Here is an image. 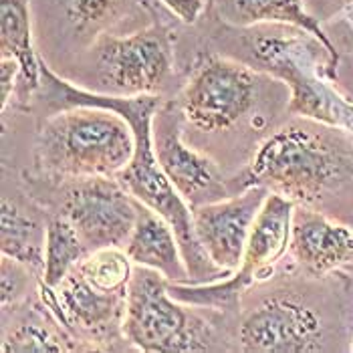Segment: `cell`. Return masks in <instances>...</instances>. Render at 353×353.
Masks as SVG:
<instances>
[{
    "instance_id": "cell-24",
    "label": "cell",
    "mask_w": 353,
    "mask_h": 353,
    "mask_svg": "<svg viewBox=\"0 0 353 353\" xmlns=\"http://www.w3.org/2000/svg\"><path fill=\"white\" fill-rule=\"evenodd\" d=\"M21 65L12 57H0V108L6 109L8 101L14 97L17 81H19Z\"/></svg>"
},
{
    "instance_id": "cell-18",
    "label": "cell",
    "mask_w": 353,
    "mask_h": 353,
    "mask_svg": "<svg viewBox=\"0 0 353 353\" xmlns=\"http://www.w3.org/2000/svg\"><path fill=\"white\" fill-rule=\"evenodd\" d=\"M0 214V250L2 256L23 263L30 271H43L45 263V239L43 228L34 218L27 214L17 202L2 198Z\"/></svg>"
},
{
    "instance_id": "cell-13",
    "label": "cell",
    "mask_w": 353,
    "mask_h": 353,
    "mask_svg": "<svg viewBox=\"0 0 353 353\" xmlns=\"http://www.w3.org/2000/svg\"><path fill=\"white\" fill-rule=\"evenodd\" d=\"M269 194L263 186H250L192 208L196 239L222 271L234 272L241 267L250 230Z\"/></svg>"
},
{
    "instance_id": "cell-16",
    "label": "cell",
    "mask_w": 353,
    "mask_h": 353,
    "mask_svg": "<svg viewBox=\"0 0 353 353\" xmlns=\"http://www.w3.org/2000/svg\"><path fill=\"white\" fill-rule=\"evenodd\" d=\"M0 57L19 61L14 95L25 103L41 89V57L32 47L28 0H0Z\"/></svg>"
},
{
    "instance_id": "cell-12",
    "label": "cell",
    "mask_w": 353,
    "mask_h": 353,
    "mask_svg": "<svg viewBox=\"0 0 353 353\" xmlns=\"http://www.w3.org/2000/svg\"><path fill=\"white\" fill-rule=\"evenodd\" d=\"M239 343L248 353H315L325 350V329L301 301L271 297L246 313Z\"/></svg>"
},
{
    "instance_id": "cell-14",
    "label": "cell",
    "mask_w": 353,
    "mask_h": 353,
    "mask_svg": "<svg viewBox=\"0 0 353 353\" xmlns=\"http://www.w3.org/2000/svg\"><path fill=\"white\" fill-rule=\"evenodd\" d=\"M289 250L301 269L325 276L353 265V226L331 220L313 206H295Z\"/></svg>"
},
{
    "instance_id": "cell-11",
    "label": "cell",
    "mask_w": 353,
    "mask_h": 353,
    "mask_svg": "<svg viewBox=\"0 0 353 353\" xmlns=\"http://www.w3.org/2000/svg\"><path fill=\"white\" fill-rule=\"evenodd\" d=\"M184 121L186 119L178 101L162 103L154 115L152 125L154 152L172 186L188 202L190 208H196L200 204L230 196V190L222 182L216 163L184 141Z\"/></svg>"
},
{
    "instance_id": "cell-4",
    "label": "cell",
    "mask_w": 353,
    "mask_h": 353,
    "mask_svg": "<svg viewBox=\"0 0 353 353\" xmlns=\"http://www.w3.org/2000/svg\"><path fill=\"white\" fill-rule=\"evenodd\" d=\"M123 339L139 352L188 353L214 347V331L192 311V305L174 299L162 272L136 267L125 297Z\"/></svg>"
},
{
    "instance_id": "cell-10",
    "label": "cell",
    "mask_w": 353,
    "mask_h": 353,
    "mask_svg": "<svg viewBox=\"0 0 353 353\" xmlns=\"http://www.w3.org/2000/svg\"><path fill=\"white\" fill-rule=\"evenodd\" d=\"M59 214L77 228L89 250L125 246L137 222L139 200L117 178H81L71 180Z\"/></svg>"
},
{
    "instance_id": "cell-7",
    "label": "cell",
    "mask_w": 353,
    "mask_h": 353,
    "mask_svg": "<svg viewBox=\"0 0 353 353\" xmlns=\"http://www.w3.org/2000/svg\"><path fill=\"white\" fill-rule=\"evenodd\" d=\"M261 75L243 63L204 54L196 61L178 105L186 123L198 132L230 130L252 109Z\"/></svg>"
},
{
    "instance_id": "cell-23",
    "label": "cell",
    "mask_w": 353,
    "mask_h": 353,
    "mask_svg": "<svg viewBox=\"0 0 353 353\" xmlns=\"http://www.w3.org/2000/svg\"><path fill=\"white\" fill-rule=\"evenodd\" d=\"M121 0H67L69 19L77 28H89L111 19Z\"/></svg>"
},
{
    "instance_id": "cell-9",
    "label": "cell",
    "mask_w": 353,
    "mask_h": 353,
    "mask_svg": "<svg viewBox=\"0 0 353 353\" xmlns=\"http://www.w3.org/2000/svg\"><path fill=\"white\" fill-rule=\"evenodd\" d=\"M45 309L75 339L93 350H108L115 339H123V313L128 293H103L95 289L77 267L59 287L37 283Z\"/></svg>"
},
{
    "instance_id": "cell-17",
    "label": "cell",
    "mask_w": 353,
    "mask_h": 353,
    "mask_svg": "<svg viewBox=\"0 0 353 353\" xmlns=\"http://www.w3.org/2000/svg\"><path fill=\"white\" fill-rule=\"evenodd\" d=\"M232 6L239 17V23L243 25H289L317 39L327 53L325 75L331 81H335L339 67V51L327 37L319 21L313 14H309L305 0H232Z\"/></svg>"
},
{
    "instance_id": "cell-15",
    "label": "cell",
    "mask_w": 353,
    "mask_h": 353,
    "mask_svg": "<svg viewBox=\"0 0 353 353\" xmlns=\"http://www.w3.org/2000/svg\"><path fill=\"white\" fill-rule=\"evenodd\" d=\"M123 248L136 267L162 272L170 283H190V272L174 226L141 202L134 232Z\"/></svg>"
},
{
    "instance_id": "cell-2",
    "label": "cell",
    "mask_w": 353,
    "mask_h": 353,
    "mask_svg": "<svg viewBox=\"0 0 353 353\" xmlns=\"http://www.w3.org/2000/svg\"><path fill=\"white\" fill-rule=\"evenodd\" d=\"M352 180V132L297 117L274 130L259 145L232 186L236 192L263 186L297 206H315Z\"/></svg>"
},
{
    "instance_id": "cell-8",
    "label": "cell",
    "mask_w": 353,
    "mask_h": 353,
    "mask_svg": "<svg viewBox=\"0 0 353 353\" xmlns=\"http://www.w3.org/2000/svg\"><path fill=\"white\" fill-rule=\"evenodd\" d=\"M99 93L134 97L158 95L172 73V45L160 27L137 30L128 37L99 39Z\"/></svg>"
},
{
    "instance_id": "cell-1",
    "label": "cell",
    "mask_w": 353,
    "mask_h": 353,
    "mask_svg": "<svg viewBox=\"0 0 353 353\" xmlns=\"http://www.w3.org/2000/svg\"><path fill=\"white\" fill-rule=\"evenodd\" d=\"M43 97L57 108H75V105H93V108H108L117 111L128 119L134 130L136 148L130 163L115 176L121 186L130 192L143 206L162 214L176 230L180 241V248L190 272V283H212L218 279L228 276L230 272L216 267L210 256L200 246L194 222L192 208L188 202L172 186L168 176L163 174L162 165L154 152V115L162 108L160 95H134V97H119L108 95L99 91H85L69 81L61 79L51 67L41 59V89Z\"/></svg>"
},
{
    "instance_id": "cell-27",
    "label": "cell",
    "mask_w": 353,
    "mask_h": 353,
    "mask_svg": "<svg viewBox=\"0 0 353 353\" xmlns=\"http://www.w3.org/2000/svg\"><path fill=\"white\" fill-rule=\"evenodd\" d=\"M350 350H352V352H353V339H352V347H350Z\"/></svg>"
},
{
    "instance_id": "cell-20",
    "label": "cell",
    "mask_w": 353,
    "mask_h": 353,
    "mask_svg": "<svg viewBox=\"0 0 353 353\" xmlns=\"http://www.w3.org/2000/svg\"><path fill=\"white\" fill-rule=\"evenodd\" d=\"M91 352L89 345L75 339L63 327L47 325L43 317L30 315L10 331H4L2 353H61Z\"/></svg>"
},
{
    "instance_id": "cell-22",
    "label": "cell",
    "mask_w": 353,
    "mask_h": 353,
    "mask_svg": "<svg viewBox=\"0 0 353 353\" xmlns=\"http://www.w3.org/2000/svg\"><path fill=\"white\" fill-rule=\"evenodd\" d=\"M0 274H2L0 276V303H2V309L8 311V307L19 305L27 297L30 269L14 259L2 256Z\"/></svg>"
},
{
    "instance_id": "cell-3",
    "label": "cell",
    "mask_w": 353,
    "mask_h": 353,
    "mask_svg": "<svg viewBox=\"0 0 353 353\" xmlns=\"http://www.w3.org/2000/svg\"><path fill=\"white\" fill-rule=\"evenodd\" d=\"M136 137L123 115L75 105L51 113L39 128L37 168L54 180L115 178L134 156Z\"/></svg>"
},
{
    "instance_id": "cell-25",
    "label": "cell",
    "mask_w": 353,
    "mask_h": 353,
    "mask_svg": "<svg viewBox=\"0 0 353 353\" xmlns=\"http://www.w3.org/2000/svg\"><path fill=\"white\" fill-rule=\"evenodd\" d=\"M160 2L186 25H194L206 8V0H160Z\"/></svg>"
},
{
    "instance_id": "cell-5",
    "label": "cell",
    "mask_w": 353,
    "mask_h": 353,
    "mask_svg": "<svg viewBox=\"0 0 353 353\" xmlns=\"http://www.w3.org/2000/svg\"><path fill=\"white\" fill-rule=\"evenodd\" d=\"M295 206L289 198L271 192L254 220L241 267L212 283H170L172 297L192 307L216 311L236 309L246 289L269 279L274 265L289 250Z\"/></svg>"
},
{
    "instance_id": "cell-6",
    "label": "cell",
    "mask_w": 353,
    "mask_h": 353,
    "mask_svg": "<svg viewBox=\"0 0 353 353\" xmlns=\"http://www.w3.org/2000/svg\"><path fill=\"white\" fill-rule=\"evenodd\" d=\"M323 45L307 37H256L252 53L256 61L291 89L289 113L295 117L315 119L353 134V103L341 97L319 69L317 51ZM325 51V49H323Z\"/></svg>"
},
{
    "instance_id": "cell-21",
    "label": "cell",
    "mask_w": 353,
    "mask_h": 353,
    "mask_svg": "<svg viewBox=\"0 0 353 353\" xmlns=\"http://www.w3.org/2000/svg\"><path fill=\"white\" fill-rule=\"evenodd\" d=\"M134 269L123 246L95 248L77 265V271L103 293H128Z\"/></svg>"
},
{
    "instance_id": "cell-26",
    "label": "cell",
    "mask_w": 353,
    "mask_h": 353,
    "mask_svg": "<svg viewBox=\"0 0 353 353\" xmlns=\"http://www.w3.org/2000/svg\"><path fill=\"white\" fill-rule=\"evenodd\" d=\"M345 6H347V8L353 12V0H345Z\"/></svg>"
},
{
    "instance_id": "cell-19",
    "label": "cell",
    "mask_w": 353,
    "mask_h": 353,
    "mask_svg": "<svg viewBox=\"0 0 353 353\" xmlns=\"http://www.w3.org/2000/svg\"><path fill=\"white\" fill-rule=\"evenodd\" d=\"M89 246L83 243L77 228L65 216L57 214L47 224L45 239V263L41 271V281L49 287H59L61 281L73 271L89 254Z\"/></svg>"
}]
</instances>
